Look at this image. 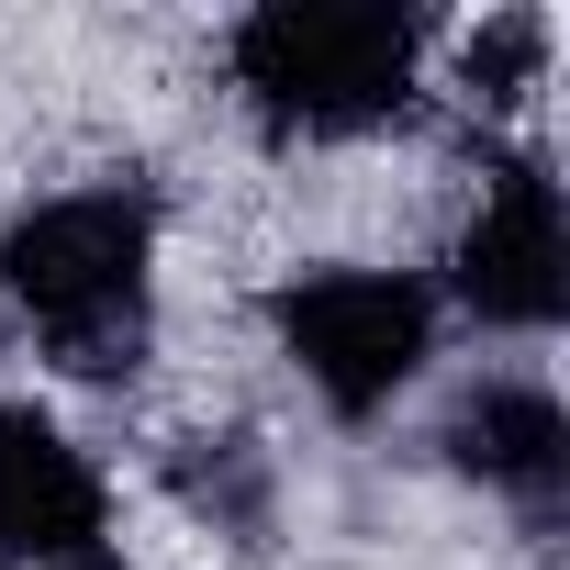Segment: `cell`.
<instances>
[{"mask_svg": "<svg viewBox=\"0 0 570 570\" xmlns=\"http://www.w3.org/2000/svg\"><path fill=\"white\" fill-rule=\"evenodd\" d=\"M146 257H157L146 190H57L0 235V292L68 370L112 381L135 370V336H146Z\"/></svg>", "mask_w": 570, "mask_h": 570, "instance_id": "1", "label": "cell"}, {"mask_svg": "<svg viewBox=\"0 0 570 570\" xmlns=\"http://www.w3.org/2000/svg\"><path fill=\"white\" fill-rule=\"evenodd\" d=\"M448 448H459V470H481V481H503L525 503L559 492V470H570V425H559V403L537 381H492L481 403H459Z\"/></svg>", "mask_w": 570, "mask_h": 570, "instance_id": "6", "label": "cell"}, {"mask_svg": "<svg viewBox=\"0 0 570 570\" xmlns=\"http://www.w3.org/2000/svg\"><path fill=\"white\" fill-rule=\"evenodd\" d=\"M101 559V470L23 403H0V570H90Z\"/></svg>", "mask_w": 570, "mask_h": 570, "instance_id": "4", "label": "cell"}, {"mask_svg": "<svg viewBox=\"0 0 570 570\" xmlns=\"http://www.w3.org/2000/svg\"><path fill=\"white\" fill-rule=\"evenodd\" d=\"M90 570H112V559H90Z\"/></svg>", "mask_w": 570, "mask_h": 570, "instance_id": "8", "label": "cell"}, {"mask_svg": "<svg viewBox=\"0 0 570 570\" xmlns=\"http://www.w3.org/2000/svg\"><path fill=\"white\" fill-rule=\"evenodd\" d=\"M235 79L279 135H358L414 90V12L381 0H268L235 23Z\"/></svg>", "mask_w": 570, "mask_h": 570, "instance_id": "2", "label": "cell"}, {"mask_svg": "<svg viewBox=\"0 0 570 570\" xmlns=\"http://www.w3.org/2000/svg\"><path fill=\"white\" fill-rule=\"evenodd\" d=\"M459 292H470L481 325H514V336L559 325L570 246H559V190H548L537 168H503V179L481 190V213H470V235H459Z\"/></svg>", "mask_w": 570, "mask_h": 570, "instance_id": "5", "label": "cell"}, {"mask_svg": "<svg viewBox=\"0 0 570 570\" xmlns=\"http://www.w3.org/2000/svg\"><path fill=\"white\" fill-rule=\"evenodd\" d=\"M425 336H436V314L392 268H314L279 292V347L336 414H381L425 370Z\"/></svg>", "mask_w": 570, "mask_h": 570, "instance_id": "3", "label": "cell"}, {"mask_svg": "<svg viewBox=\"0 0 570 570\" xmlns=\"http://www.w3.org/2000/svg\"><path fill=\"white\" fill-rule=\"evenodd\" d=\"M537 57H548V23L537 12H503L481 46H470V90H492V101H514L525 79H537Z\"/></svg>", "mask_w": 570, "mask_h": 570, "instance_id": "7", "label": "cell"}]
</instances>
